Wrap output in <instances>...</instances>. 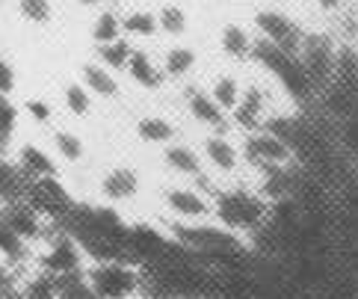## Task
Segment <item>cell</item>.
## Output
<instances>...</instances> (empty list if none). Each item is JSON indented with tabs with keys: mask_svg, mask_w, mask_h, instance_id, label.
<instances>
[{
	"mask_svg": "<svg viewBox=\"0 0 358 299\" xmlns=\"http://www.w3.org/2000/svg\"><path fill=\"white\" fill-rule=\"evenodd\" d=\"M193 66H196V50H189V48H172L163 62V69L169 77H187L193 71Z\"/></svg>",
	"mask_w": 358,
	"mask_h": 299,
	"instance_id": "cell-27",
	"label": "cell"
},
{
	"mask_svg": "<svg viewBox=\"0 0 358 299\" xmlns=\"http://www.w3.org/2000/svg\"><path fill=\"white\" fill-rule=\"evenodd\" d=\"M299 62L305 66V71H308L314 86H329V81L335 77V48H331L326 36L302 39Z\"/></svg>",
	"mask_w": 358,
	"mask_h": 299,
	"instance_id": "cell-6",
	"label": "cell"
},
{
	"mask_svg": "<svg viewBox=\"0 0 358 299\" xmlns=\"http://www.w3.org/2000/svg\"><path fill=\"white\" fill-rule=\"evenodd\" d=\"M234 116H237V125H243L246 131H261V125H264V92L258 86H252V89L243 92V98L234 107Z\"/></svg>",
	"mask_w": 358,
	"mask_h": 299,
	"instance_id": "cell-13",
	"label": "cell"
},
{
	"mask_svg": "<svg viewBox=\"0 0 358 299\" xmlns=\"http://www.w3.org/2000/svg\"><path fill=\"white\" fill-rule=\"evenodd\" d=\"M0 219L18 234V237L27 243V240H39L42 237V219L39 211H33L27 202H9L3 211H0Z\"/></svg>",
	"mask_w": 358,
	"mask_h": 299,
	"instance_id": "cell-9",
	"label": "cell"
},
{
	"mask_svg": "<svg viewBox=\"0 0 358 299\" xmlns=\"http://www.w3.org/2000/svg\"><path fill=\"white\" fill-rule=\"evenodd\" d=\"M101 0H80V6H98Z\"/></svg>",
	"mask_w": 358,
	"mask_h": 299,
	"instance_id": "cell-42",
	"label": "cell"
},
{
	"mask_svg": "<svg viewBox=\"0 0 358 299\" xmlns=\"http://www.w3.org/2000/svg\"><path fill=\"white\" fill-rule=\"evenodd\" d=\"M119 36H122V18L116 15V12H101V15L95 18V24H92L95 45H110V42H116Z\"/></svg>",
	"mask_w": 358,
	"mask_h": 299,
	"instance_id": "cell-25",
	"label": "cell"
},
{
	"mask_svg": "<svg viewBox=\"0 0 358 299\" xmlns=\"http://www.w3.org/2000/svg\"><path fill=\"white\" fill-rule=\"evenodd\" d=\"M127 71H131L134 81L143 86V89H160L163 83V74L151 66L148 54H143V50H134L131 54V62H127Z\"/></svg>",
	"mask_w": 358,
	"mask_h": 299,
	"instance_id": "cell-19",
	"label": "cell"
},
{
	"mask_svg": "<svg viewBox=\"0 0 358 299\" xmlns=\"http://www.w3.org/2000/svg\"><path fill=\"white\" fill-rule=\"evenodd\" d=\"M252 57L261 62V66L266 69V71H273L275 77L281 74V69L290 62V54H285L278 45H273V42H266V39H261V42H255V48H252Z\"/></svg>",
	"mask_w": 358,
	"mask_h": 299,
	"instance_id": "cell-22",
	"label": "cell"
},
{
	"mask_svg": "<svg viewBox=\"0 0 358 299\" xmlns=\"http://www.w3.org/2000/svg\"><path fill=\"white\" fill-rule=\"evenodd\" d=\"M18 77H15V69H12V62L6 57H0V92L9 95L12 89H15Z\"/></svg>",
	"mask_w": 358,
	"mask_h": 299,
	"instance_id": "cell-37",
	"label": "cell"
},
{
	"mask_svg": "<svg viewBox=\"0 0 358 299\" xmlns=\"http://www.w3.org/2000/svg\"><path fill=\"white\" fill-rule=\"evenodd\" d=\"M317 4H320V9H326V12H335V9L343 4V0H317Z\"/></svg>",
	"mask_w": 358,
	"mask_h": 299,
	"instance_id": "cell-40",
	"label": "cell"
},
{
	"mask_svg": "<svg viewBox=\"0 0 358 299\" xmlns=\"http://www.w3.org/2000/svg\"><path fill=\"white\" fill-rule=\"evenodd\" d=\"M204 154H208V160L216 169H222V172H234L237 169V151H234L231 142L222 139V137H210L204 142Z\"/></svg>",
	"mask_w": 358,
	"mask_h": 299,
	"instance_id": "cell-20",
	"label": "cell"
},
{
	"mask_svg": "<svg viewBox=\"0 0 358 299\" xmlns=\"http://www.w3.org/2000/svg\"><path fill=\"white\" fill-rule=\"evenodd\" d=\"M160 27H157V18L151 15V12H131L124 21H122V33H131V36H155Z\"/></svg>",
	"mask_w": 358,
	"mask_h": 299,
	"instance_id": "cell-30",
	"label": "cell"
},
{
	"mask_svg": "<svg viewBox=\"0 0 358 299\" xmlns=\"http://www.w3.org/2000/svg\"><path fill=\"white\" fill-rule=\"evenodd\" d=\"M0 299H15V296H9V293H3V296H0Z\"/></svg>",
	"mask_w": 358,
	"mask_h": 299,
	"instance_id": "cell-44",
	"label": "cell"
},
{
	"mask_svg": "<svg viewBox=\"0 0 358 299\" xmlns=\"http://www.w3.org/2000/svg\"><path fill=\"white\" fill-rule=\"evenodd\" d=\"M252 48H255L252 36L243 27H237V24H225L222 27V50L228 57H237V60L252 57Z\"/></svg>",
	"mask_w": 358,
	"mask_h": 299,
	"instance_id": "cell-21",
	"label": "cell"
},
{
	"mask_svg": "<svg viewBox=\"0 0 358 299\" xmlns=\"http://www.w3.org/2000/svg\"><path fill=\"white\" fill-rule=\"evenodd\" d=\"M157 27L163 33H169V36H184L187 30V15H184V9L181 6H175V4H166L160 9V15H157Z\"/></svg>",
	"mask_w": 358,
	"mask_h": 299,
	"instance_id": "cell-31",
	"label": "cell"
},
{
	"mask_svg": "<svg viewBox=\"0 0 358 299\" xmlns=\"http://www.w3.org/2000/svg\"><path fill=\"white\" fill-rule=\"evenodd\" d=\"M139 193V175L134 169L119 166V169H110L101 181V196L110 199V202H127Z\"/></svg>",
	"mask_w": 358,
	"mask_h": 299,
	"instance_id": "cell-11",
	"label": "cell"
},
{
	"mask_svg": "<svg viewBox=\"0 0 358 299\" xmlns=\"http://www.w3.org/2000/svg\"><path fill=\"white\" fill-rule=\"evenodd\" d=\"M278 81L285 83V89H287V92L296 98V101H308V95L314 92V83H311L308 71H305V66L299 62V57H290V62H287L285 69H281Z\"/></svg>",
	"mask_w": 358,
	"mask_h": 299,
	"instance_id": "cell-15",
	"label": "cell"
},
{
	"mask_svg": "<svg viewBox=\"0 0 358 299\" xmlns=\"http://www.w3.org/2000/svg\"><path fill=\"white\" fill-rule=\"evenodd\" d=\"M255 24H258V30H261V39L278 45V48L285 50V54H290V57H299L302 30H299L296 21H290L287 15H281V12L261 9L258 15H255Z\"/></svg>",
	"mask_w": 358,
	"mask_h": 299,
	"instance_id": "cell-5",
	"label": "cell"
},
{
	"mask_svg": "<svg viewBox=\"0 0 358 299\" xmlns=\"http://www.w3.org/2000/svg\"><path fill=\"white\" fill-rule=\"evenodd\" d=\"M83 86L89 92H95L101 98H116L119 95V81L110 74L107 66H101V62H86L83 66Z\"/></svg>",
	"mask_w": 358,
	"mask_h": 299,
	"instance_id": "cell-17",
	"label": "cell"
},
{
	"mask_svg": "<svg viewBox=\"0 0 358 299\" xmlns=\"http://www.w3.org/2000/svg\"><path fill=\"white\" fill-rule=\"evenodd\" d=\"M6 98H9V95H3V92H0V104H3V101H6Z\"/></svg>",
	"mask_w": 358,
	"mask_h": 299,
	"instance_id": "cell-43",
	"label": "cell"
},
{
	"mask_svg": "<svg viewBox=\"0 0 358 299\" xmlns=\"http://www.w3.org/2000/svg\"><path fill=\"white\" fill-rule=\"evenodd\" d=\"M166 207L178 219H208L213 214L210 202L196 190H169L166 193Z\"/></svg>",
	"mask_w": 358,
	"mask_h": 299,
	"instance_id": "cell-10",
	"label": "cell"
},
{
	"mask_svg": "<svg viewBox=\"0 0 358 299\" xmlns=\"http://www.w3.org/2000/svg\"><path fill=\"white\" fill-rule=\"evenodd\" d=\"M213 214L220 219V225L234 231V234H246V237H255L264 225H266V216H270V207H266L264 199L252 196V193H220L213 204Z\"/></svg>",
	"mask_w": 358,
	"mask_h": 299,
	"instance_id": "cell-1",
	"label": "cell"
},
{
	"mask_svg": "<svg viewBox=\"0 0 358 299\" xmlns=\"http://www.w3.org/2000/svg\"><path fill=\"white\" fill-rule=\"evenodd\" d=\"M54 148L59 151V158L69 160V163H78L83 154H86L83 139L78 134H71V131H57L54 134Z\"/></svg>",
	"mask_w": 358,
	"mask_h": 299,
	"instance_id": "cell-29",
	"label": "cell"
},
{
	"mask_svg": "<svg viewBox=\"0 0 358 299\" xmlns=\"http://www.w3.org/2000/svg\"><path fill=\"white\" fill-rule=\"evenodd\" d=\"M172 240L189 252H231L243 249V237L210 223H172Z\"/></svg>",
	"mask_w": 358,
	"mask_h": 299,
	"instance_id": "cell-3",
	"label": "cell"
},
{
	"mask_svg": "<svg viewBox=\"0 0 358 299\" xmlns=\"http://www.w3.org/2000/svg\"><path fill=\"white\" fill-rule=\"evenodd\" d=\"M12 293V270L6 264H0V296Z\"/></svg>",
	"mask_w": 358,
	"mask_h": 299,
	"instance_id": "cell-39",
	"label": "cell"
},
{
	"mask_svg": "<svg viewBox=\"0 0 358 299\" xmlns=\"http://www.w3.org/2000/svg\"><path fill=\"white\" fill-rule=\"evenodd\" d=\"M24 190H27V178H24L21 169L9 166L0 158V202H18L24 199Z\"/></svg>",
	"mask_w": 358,
	"mask_h": 299,
	"instance_id": "cell-18",
	"label": "cell"
},
{
	"mask_svg": "<svg viewBox=\"0 0 358 299\" xmlns=\"http://www.w3.org/2000/svg\"><path fill=\"white\" fill-rule=\"evenodd\" d=\"M131 54H134V48L127 45L124 39H116V42H110V45H98L101 66H107V69H124L127 62H131Z\"/></svg>",
	"mask_w": 358,
	"mask_h": 299,
	"instance_id": "cell-26",
	"label": "cell"
},
{
	"mask_svg": "<svg viewBox=\"0 0 358 299\" xmlns=\"http://www.w3.org/2000/svg\"><path fill=\"white\" fill-rule=\"evenodd\" d=\"M15 125H18V110H15V104H12V101L6 98L3 104H0V131L12 137V131H15Z\"/></svg>",
	"mask_w": 358,
	"mask_h": 299,
	"instance_id": "cell-36",
	"label": "cell"
},
{
	"mask_svg": "<svg viewBox=\"0 0 358 299\" xmlns=\"http://www.w3.org/2000/svg\"><path fill=\"white\" fill-rule=\"evenodd\" d=\"M136 134L145 142H169L175 137V127H172V122L160 119V116H148V119H139Z\"/></svg>",
	"mask_w": 358,
	"mask_h": 299,
	"instance_id": "cell-24",
	"label": "cell"
},
{
	"mask_svg": "<svg viewBox=\"0 0 358 299\" xmlns=\"http://www.w3.org/2000/svg\"><path fill=\"white\" fill-rule=\"evenodd\" d=\"M74 270H83V249L69 231H59L57 237L50 240L48 252L42 255V272H48V276H62V272H74Z\"/></svg>",
	"mask_w": 358,
	"mask_h": 299,
	"instance_id": "cell-7",
	"label": "cell"
},
{
	"mask_svg": "<svg viewBox=\"0 0 358 299\" xmlns=\"http://www.w3.org/2000/svg\"><path fill=\"white\" fill-rule=\"evenodd\" d=\"M0 255H6L9 261H21V258L27 255V246H24V240L3 223V219H0Z\"/></svg>",
	"mask_w": 358,
	"mask_h": 299,
	"instance_id": "cell-32",
	"label": "cell"
},
{
	"mask_svg": "<svg viewBox=\"0 0 358 299\" xmlns=\"http://www.w3.org/2000/svg\"><path fill=\"white\" fill-rule=\"evenodd\" d=\"M98 299H134L145 288V272L131 261H104L86 270Z\"/></svg>",
	"mask_w": 358,
	"mask_h": 299,
	"instance_id": "cell-2",
	"label": "cell"
},
{
	"mask_svg": "<svg viewBox=\"0 0 358 299\" xmlns=\"http://www.w3.org/2000/svg\"><path fill=\"white\" fill-rule=\"evenodd\" d=\"M9 134H3V131H0V158H3V154H6V148H9Z\"/></svg>",
	"mask_w": 358,
	"mask_h": 299,
	"instance_id": "cell-41",
	"label": "cell"
},
{
	"mask_svg": "<svg viewBox=\"0 0 358 299\" xmlns=\"http://www.w3.org/2000/svg\"><path fill=\"white\" fill-rule=\"evenodd\" d=\"M66 107H69L74 116H86L89 110H92V98H89V89L80 86V83L66 86Z\"/></svg>",
	"mask_w": 358,
	"mask_h": 299,
	"instance_id": "cell-34",
	"label": "cell"
},
{
	"mask_svg": "<svg viewBox=\"0 0 358 299\" xmlns=\"http://www.w3.org/2000/svg\"><path fill=\"white\" fill-rule=\"evenodd\" d=\"M18 169L24 178H45V175H57V163L48 158L39 146H21L18 151Z\"/></svg>",
	"mask_w": 358,
	"mask_h": 299,
	"instance_id": "cell-16",
	"label": "cell"
},
{
	"mask_svg": "<svg viewBox=\"0 0 358 299\" xmlns=\"http://www.w3.org/2000/svg\"><path fill=\"white\" fill-rule=\"evenodd\" d=\"M54 288H57V299H98L92 284H89L86 270H74V272L54 276Z\"/></svg>",
	"mask_w": 358,
	"mask_h": 299,
	"instance_id": "cell-14",
	"label": "cell"
},
{
	"mask_svg": "<svg viewBox=\"0 0 358 299\" xmlns=\"http://www.w3.org/2000/svg\"><path fill=\"white\" fill-rule=\"evenodd\" d=\"M210 98L220 104L222 110H234L237 101H240V86H237V81H234V77H228V74L216 77L213 89H210Z\"/></svg>",
	"mask_w": 358,
	"mask_h": 299,
	"instance_id": "cell-28",
	"label": "cell"
},
{
	"mask_svg": "<svg viewBox=\"0 0 358 299\" xmlns=\"http://www.w3.org/2000/svg\"><path fill=\"white\" fill-rule=\"evenodd\" d=\"M187 107L199 122L210 127H225V110L208 92H201V89H193V86L187 89Z\"/></svg>",
	"mask_w": 358,
	"mask_h": 299,
	"instance_id": "cell-12",
	"label": "cell"
},
{
	"mask_svg": "<svg viewBox=\"0 0 358 299\" xmlns=\"http://www.w3.org/2000/svg\"><path fill=\"white\" fill-rule=\"evenodd\" d=\"M24 199H27V204L33 207V211L54 216L57 223L71 211V204H74L71 196H69V190L57 181V175L27 178V190H24Z\"/></svg>",
	"mask_w": 358,
	"mask_h": 299,
	"instance_id": "cell-4",
	"label": "cell"
},
{
	"mask_svg": "<svg viewBox=\"0 0 358 299\" xmlns=\"http://www.w3.org/2000/svg\"><path fill=\"white\" fill-rule=\"evenodd\" d=\"M246 154H249V160L261 166H287L293 158V151L270 131H252L246 137Z\"/></svg>",
	"mask_w": 358,
	"mask_h": 299,
	"instance_id": "cell-8",
	"label": "cell"
},
{
	"mask_svg": "<svg viewBox=\"0 0 358 299\" xmlns=\"http://www.w3.org/2000/svg\"><path fill=\"white\" fill-rule=\"evenodd\" d=\"M24 299H57L54 276H48V272H39L36 279H30L27 288H24Z\"/></svg>",
	"mask_w": 358,
	"mask_h": 299,
	"instance_id": "cell-35",
	"label": "cell"
},
{
	"mask_svg": "<svg viewBox=\"0 0 358 299\" xmlns=\"http://www.w3.org/2000/svg\"><path fill=\"white\" fill-rule=\"evenodd\" d=\"M27 113H30V119H36V122H48L50 119V104L42 101V98H30L27 101Z\"/></svg>",
	"mask_w": 358,
	"mask_h": 299,
	"instance_id": "cell-38",
	"label": "cell"
},
{
	"mask_svg": "<svg viewBox=\"0 0 358 299\" xmlns=\"http://www.w3.org/2000/svg\"><path fill=\"white\" fill-rule=\"evenodd\" d=\"M163 160L181 175H201V163L196 158V151L187 146H166Z\"/></svg>",
	"mask_w": 358,
	"mask_h": 299,
	"instance_id": "cell-23",
	"label": "cell"
},
{
	"mask_svg": "<svg viewBox=\"0 0 358 299\" xmlns=\"http://www.w3.org/2000/svg\"><path fill=\"white\" fill-rule=\"evenodd\" d=\"M18 12H21V18H27L33 24H48L54 18L50 0H18Z\"/></svg>",
	"mask_w": 358,
	"mask_h": 299,
	"instance_id": "cell-33",
	"label": "cell"
}]
</instances>
